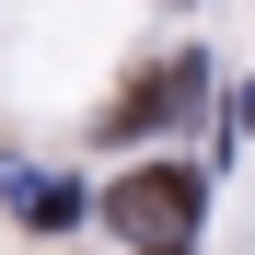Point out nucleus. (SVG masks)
<instances>
[{
    "label": "nucleus",
    "instance_id": "7ed1b4c3",
    "mask_svg": "<svg viewBox=\"0 0 255 255\" xmlns=\"http://www.w3.org/2000/svg\"><path fill=\"white\" fill-rule=\"evenodd\" d=\"M0 197H12L35 232H70V221H81V186H70V174H35V162H0Z\"/></svg>",
    "mask_w": 255,
    "mask_h": 255
},
{
    "label": "nucleus",
    "instance_id": "f257e3e1",
    "mask_svg": "<svg viewBox=\"0 0 255 255\" xmlns=\"http://www.w3.org/2000/svg\"><path fill=\"white\" fill-rule=\"evenodd\" d=\"M197 209H209L197 162H139V174L105 186V232H128L139 255H162V244H197Z\"/></svg>",
    "mask_w": 255,
    "mask_h": 255
},
{
    "label": "nucleus",
    "instance_id": "f03ea898",
    "mask_svg": "<svg viewBox=\"0 0 255 255\" xmlns=\"http://www.w3.org/2000/svg\"><path fill=\"white\" fill-rule=\"evenodd\" d=\"M197 93H209V58H151L139 81H128V93H105L93 139H105V151H128V139H151V128H174Z\"/></svg>",
    "mask_w": 255,
    "mask_h": 255
},
{
    "label": "nucleus",
    "instance_id": "20e7f679",
    "mask_svg": "<svg viewBox=\"0 0 255 255\" xmlns=\"http://www.w3.org/2000/svg\"><path fill=\"white\" fill-rule=\"evenodd\" d=\"M244 128H255V93H244Z\"/></svg>",
    "mask_w": 255,
    "mask_h": 255
}]
</instances>
